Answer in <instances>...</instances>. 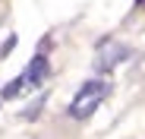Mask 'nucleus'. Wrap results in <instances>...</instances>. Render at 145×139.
Returning a JSON list of instances; mask_svg holds the SVG:
<instances>
[{
  "mask_svg": "<svg viewBox=\"0 0 145 139\" xmlns=\"http://www.w3.org/2000/svg\"><path fill=\"white\" fill-rule=\"evenodd\" d=\"M107 95H110V82H107V79H88V82L79 89V95L72 98V104H69V117H72V120H85V117H91V114L98 111V104H101Z\"/></svg>",
  "mask_w": 145,
  "mask_h": 139,
  "instance_id": "1",
  "label": "nucleus"
},
{
  "mask_svg": "<svg viewBox=\"0 0 145 139\" xmlns=\"http://www.w3.org/2000/svg\"><path fill=\"white\" fill-rule=\"evenodd\" d=\"M44 76H47V60L38 54V57H32V63L22 70V73H19L13 82H7V85H3V98H19V95H29V92H35V89L44 82Z\"/></svg>",
  "mask_w": 145,
  "mask_h": 139,
  "instance_id": "2",
  "label": "nucleus"
},
{
  "mask_svg": "<svg viewBox=\"0 0 145 139\" xmlns=\"http://www.w3.org/2000/svg\"><path fill=\"white\" fill-rule=\"evenodd\" d=\"M129 57V48L126 44H120L117 38H104L98 44V54H95V63H98V70H110L117 63H123Z\"/></svg>",
  "mask_w": 145,
  "mask_h": 139,
  "instance_id": "3",
  "label": "nucleus"
}]
</instances>
